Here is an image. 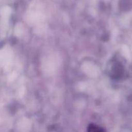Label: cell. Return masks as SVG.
<instances>
[{
	"label": "cell",
	"instance_id": "6da1fadb",
	"mask_svg": "<svg viewBox=\"0 0 132 132\" xmlns=\"http://www.w3.org/2000/svg\"><path fill=\"white\" fill-rule=\"evenodd\" d=\"M88 131H104L103 129L101 128H97V126H95L94 125H92V126H89V128H88Z\"/></svg>",
	"mask_w": 132,
	"mask_h": 132
}]
</instances>
